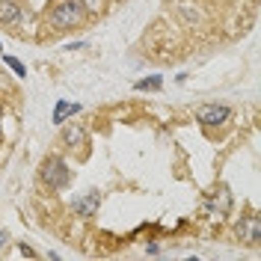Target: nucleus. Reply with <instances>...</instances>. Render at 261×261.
<instances>
[{
    "instance_id": "obj_8",
    "label": "nucleus",
    "mask_w": 261,
    "mask_h": 261,
    "mask_svg": "<svg viewBox=\"0 0 261 261\" xmlns=\"http://www.w3.org/2000/svg\"><path fill=\"white\" fill-rule=\"evenodd\" d=\"M238 231H241V238H244L246 244H255V241H258V238H261V226H258V217H249V223H246V226H241V228H238Z\"/></svg>"
},
{
    "instance_id": "obj_7",
    "label": "nucleus",
    "mask_w": 261,
    "mask_h": 261,
    "mask_svg": "<svg viewBox=\"0 0 261 261\" xmlns=\"http://www.w3.org/2000/svg\"><path fill=\"white\" fill-rule=\"evenodd\" d=\"M98 202H101V196L98 193H89L86 199H81V202H74V211L81 214V217H92L98 208Z\"/></svg>"
},
{
    "instance_id": "obj_11",
    "label": "nucleus",
    "mask_w": 261,
    "mask_h": 261,
    "mask_svg": "<svg viewBox=\"0 0 261 261\" xmlns=\"http://www.w3.org/2000/svg\"><path fill=\"white\" fill-rule=\"evenodd\" d=\"M6 244V231H0V246Z\"/></svg>"
},
{
    "instance_id": "obj_10",
    "label": "nucleus",
    "mask_w": 261,
    "mask_h": 261,
    "mask_svg": "<svg viewBox=\"0 0 261 261\" xmlns=\"http://www.w3.org/2000/svg\"><path fill=\"white\" fill-rule=\"evenodd\" d=\"M3 63L9 65L18 77H27V68H24V63H21V60H15V57H3Z\"/></svg>"
},
{
    "instance_id": "obj_2",
    "label": "nucleus",
    "mask_w": 261,
    "mask_h": 261,
    "mask_svg": "<svg viewBox=\"0 0 261 261\" xmlns=\"http://www.w3.org/2000/svg\"><path fill=\"white\" fill-rule=\"evenodd\" d=\"M42 178H45V184H50L54 190H60V187L68 184L71 172H68V166H65L63 158L50 154V158H45V163H42Z\"/></svg>"
},
{
    "instance_id": "obj_12",
    "label": "nucleus",
    "mask_w": 261,
    "mask_h": 261,
    "mask_svg": "<svg viewBox=\"0 0 261 261\" xmlns=\"http://www.w3.org/2000/svg\"><path fill=\"white\" fill-rule=\"evenodd\" d=\"M0 48H3V45H0Z\"/></svg>"
},
{
    "instance_id": "obj_9",
    "label": "nucleus",
    "mask_w": 261,
    "mask_h": 261,
    "mask_svg": "<svg viewBox=\"0 0 261 261\" xmlns=\"http://www.w3.org/2000/svg\"><path fill=\"white\" fill-rule=\"evenodd\" d=\"M161 86H163V77L154 74V77H148V81H137L134 89H137V92H146V89H161Z\"/></svg>"
},
{
    "instance_id": "obj_5",
    "label": "nucleus",
    "mask_w": 261,
    "mask_h": 261,
    "mask_svg": "<svg viewBox=\"0 0 261 261\" xmlns=\"http://www.w3.org/2000/svg\"><path fill=\"white\" fill-rule=\"evenodd\" d=\"M63 143H65V146H71V148H74V146L83 148V146H86V130L77 128V125H68V128L63 130Z\"/></svg>"
},
{
    "instance_id": "obj_4",
    "label": "nucleus",
    "mask_w": 261,
    "mask_h": 261,
    "mask_svg": "<svg viewBox=\"0 0 261 261\" xmlns=\"http://www.w3.org/2000/svg\"><path fill=\"white\" fill-rule=\"evenodd\" d=\"M74 113H81V104H71V101H57V107H54V125H63L68 116H74Z\"/></svg>"
},
{
    "instance_id": "obj_1",
    "label": "nucleus",
    "mask_w": 261,
    "mask_h": 261,
    "mask_svg": "<svg viewBox=\"0 0 261 261\" xmlns=\"http://www.w3.org/2000/svg\"><path fill=\"white\" fill-rule=\"evenodd\" d=\"M81 18H83V0H63L48 15V21H50V27H57V30H68V27L81 24Z\"/></svg>"
},
{
    "instance_id": "obj_6",
    "label": "nucleus",
    "mask_w": 261,
    "mask_h": 261,
    "mask_svg": "<svg viewBox=\"0 0 261 261\" xmlns=\"http://www.w3.org/2000/svg\"><path fill=\"white\" fill-rule=\"evenodd\" d=\"M18 18H21L18 3H12V0H0V21H3V24H15Z\"/></svg>"
},
{
    "instance_id": "obj_3",
    "label": "nucleus",
    "mask_w": 261,
    "mask_h": 261,
    "mask_svg": "<svg viewBox=\"0 0 261 261\" xmlns=\"http://www.w3.org/2000/svg\"><path fill=\"white\" fill-rule=\"evenodd\" d=\"M228 116H231V110L228 107H223V104H205V107H199V113H196V122H202V125H223Z\"/></svg>"
}]
</instances>
